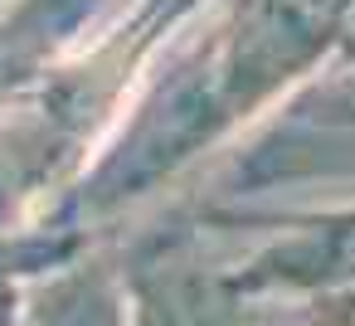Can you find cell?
<instances>
[{"label": "cell", "mask_w": 355, "mask_h": 326, "mask_svg": "<svg viewBox=\"0 0 355 326\" xmlns=\"http://www.w3.org/2000/svg\"><path fill=\"white\" fill-rule=\"evenodd\" d=\"M316 326H355V287L340 292L336 302H326V321H316Z\"/></svg>", "instance_id": "obj_1"}]
</instances>
